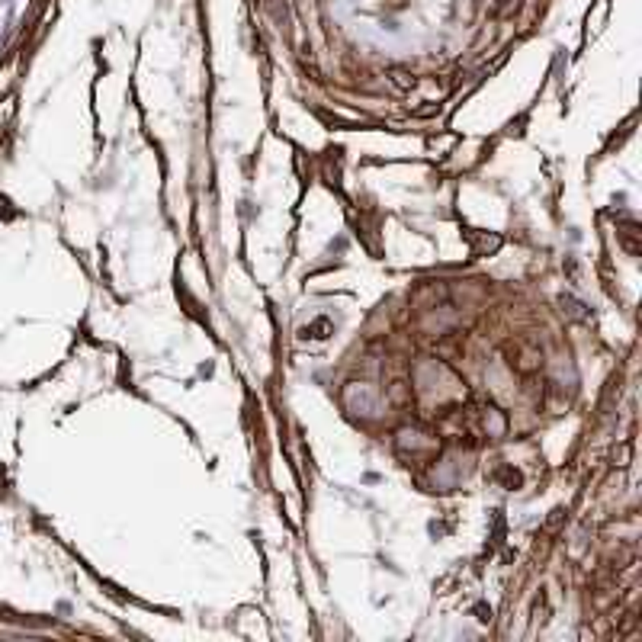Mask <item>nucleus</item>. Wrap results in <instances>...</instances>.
Listing matches in <instances>:
<instances>
[{
    "instance_id": "1",
    "label": "nucleus",
    "mask_w": 642,
    "mask_h": 642,
    "mask_svg": "<svg viewBox=\"0 0 642 642\" xmlns=\"http://www.w3.org/2000/svg\"><path fill=\"white\" fill-rule=\"evenodd\" d=\"M347 405H350L357 414H376V411H379V395H376L370 385H350V389H347Z\"/></svg>"
}]
</instances>
